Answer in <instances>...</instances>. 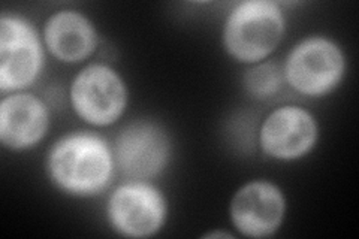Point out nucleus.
<instances>
[{
    "instance_id": "1",
    "label": "nucleus",
    "mask_w": 359,
    "mask_h": 239,
    "mask_svg": "<svg viewBox=\"0 0 359 239\" xmlns=\"http://www.w3.org/2000/svg\"><path fill=\"white\" fill-rule=\"evenodd\" d=\"M114 154L93 133H72L54 144L48 154L53 183L74 196L102 193L114 174Z\"/></svg>"
},
{
    "instance_id": "2",
    "label": "nucleus",
    "mask_w": 359,
    "mask_h": 239,
    "mask_svg": "<svg viewBox=\"0 0 359 239\" xmlns=\"http://www.w3.org/2000/svg\"><path fill=\"white\" fill-rule=\"evenodd\" d=\"M283 11L269 0H247L235 6L223 26V47L241 63H261L283 39Z\"/></svg>"
},
{
    "instance_id": "3",
    "label": "nucleus",
    "mask_w": 359,
    "mask_h": 239,
    "mask_svg": "<svg viewBox=\"0 0 359 239\" xmlns=\"http://www.w3.org/2000/svg\"><path fill=\"white\" fill-rule=\"evenodd\" d=\"M346 60L341 48L323 36L298 42L283 66L286 83L304 96H323L341 83Z\"/></svg>"
},
{
    "instance_id": "4",
    "label": "nucleus",
    "mask_w": 359,
    "mask_h": 239,
    "mask_svg": "<svg viewBox=\"0 0 359 239\" xmlns=\"http://www.w3.org/2000/svg\"><path fill=\"white\" fill-rule=\"evenodd\" d=\"M42 45L30 22L21 17L0 20V90L18 92L30 87L42 72Z\"/></svg>"
},
{
    "instance_id": "5",
    "label": "nucleus",
    "mask_w": 359,
    "mask_h": 239,
    "mask_svg": "<svg viewBox=\"0 0 359 239\" xmlns=\"http://www.w3.org/2000/svg\"><path fill=\"white\" fill-rule=\"evenodd\" d=\"M71 104L81 120L104 128L123 116L128 105V90L112 67L88 64L74 79Z\"/></svg>"
},
{
    "instance_id": "6",
    "label": "nucleus",
    "mask_w": 359,
    "mask_h": 239,
    "mask_svg": "<svg viewBox=\"0 0 359 239\" xmlns=\"http://www.w3.org/2000/svg\"><path fill=\"white\" fill-rule=\"evenodd\" d=\"M166 200L159 189L132 181L120 186L108 202V219L114 229L128 238H149L162 229Z\"/></svg>"
},
{
    "instance_id": "7",
    "label": "nucleus",
    "mask_w": 359,
    "mask_h": 239,
    "mask_svg": "<svg viewBox=\"0 0 359 239\" xmlns=\"http://www.w3.org/2000/svg\"><path fill=\"white\" fill-rule=\"evenodd\" d=\"M171 154V142L159 124L137 121L123 129L116 139L114 161L121 175L145 181L159 175Z\"/></svg>"
},
{
    "instance_id": "8",
    "label": "nucleus",
    "mask_w": 359,
    "mask_h": 239,
    "mask_svg": "<svg viewBox=\"0 0 359 239\" xmlns=\"http://www.w3.org/2000/svg\"><path fill=\"white\" fill-rule=\"evenodd\" d=\"M229 212L240 233L249 238H266L282 226L286 199L282 190L269 181H252L235 193Z\"/></svg>"
},
{
    "instance_id": "9",
    "label": "nucleus",
    "mask_w": 359,
    "mask_h": 239,
    "mask_svg": "<svg viewBox=\"0 0 359 239\" xmlns=\"http://www.w3.org/2000/svg\"><path fill=\"white\" fill-rule=\"evenodd\" d=\"M318 123L299 107H282L265 118L259 144L264 153L277 161H297L311 151L318 141Z\"/></svg>"
},
{
    "instance_id": "10",
    "label": "nucleus",
    "mask_w": 359,
    "mask_h": 239,
    "mask_svg": "<svg viewBox=\"0 0 359 239\" xmlns=\"http://www.w3.org/2000/svg\"><path fill=\"white\" fill-rule=\"evenodd\" d=\"M50 128L47 105L30 93H14L0 104V141L21 151L39 144Z\"/></svg>"
},
{
    "instance_id": "11",
    "label": "nucleus",
    "mask_w": 359,
    "mask_h": 239,
    "mask_svg": "<svg viewBox=\"0 0 359 239\" xmlns=\"http://www.w3.org/2000/svg\"><path fill=\"white\" fill-rule=\"evenodd\" d=\"M43 39L48 51L65 63H80L97 47V32L93 22L72 9L59 11L47 20Z\"/></svg>"
},
{
    "instance_id": "12",
    "label": "nucleus",
    "mask_w": 359,
    "mask_h": 239,
    "mask_svg": "<svg viewBox=\"0 0 359 239\" xmlns=\"http://www.w3.org/2000/svg\"><path fill=\"white\" fill-rule=\"evenodd\" d=\"M244 88L255 99H269L276 96L286 83L283 66L276 62L256 63L244 74Z\"/></svg>"
},
{
    "instance_id": "13",
    "label": "nucleus",
    "mask_w": 359,
    "mask_h": 239,
    "mask_svg": "<svg viewBox=\"0 0 359 239\" xmlns=\"http://www.w3.org/2000/svg\"><path fill=\"white\" fill-rule=\"evenodd\" d=\"M205 238H232V235H229V233H226V232H211V233H208V235H205Z\"/></svg>"
}]
</instances>
